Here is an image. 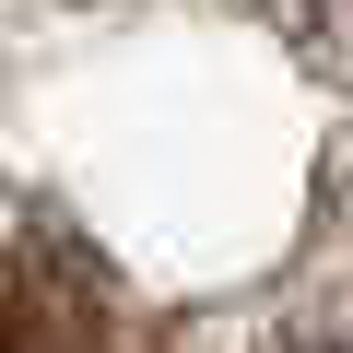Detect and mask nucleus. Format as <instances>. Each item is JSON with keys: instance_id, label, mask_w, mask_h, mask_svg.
I'll return each mask as SVG.
<instances>
[{"instance_id": "obj_1", "label": "nucleus", "mask_w": 353, "mask_h": 353, "mask_svg": "<svg viewBox=\"0 0 353 353\" xmlns=\"http://www.w3.org/2000/svg\"><path fill=\"white\" fill-rule=\"evenodd\" d=\"M0 353H118L106 271L59 236H24L12 271H0Z\"/></svg>"}, {"instance_id": "obj_2", "label": "nucleus", "mask_w": 353, "mask_h": 353, "mask_svg": "<svg viewBox=\"0 0 353 353\" xmlns=\"http://www.w3.org/2000/svg\"><path fill=\"white\" fill-rule=\"evenodd\" d=\"M306 12H318V24L341 36V48H353V0H306Z\"/></svg>"}, {"instance_id": "obj_3", "label": "nucleus", "mask_w": 353, "mask_h": 353, "mask_svg": "<svg viewBox=\"0 0 353 353\" xmlns=\"http://www.w3.org/2000/svg\"><path fill=\"white\" fill-rule=\"evenodd\" d=\"M283 353H353V330H306V341H283Z\"/></svg>"}]
</instances>
